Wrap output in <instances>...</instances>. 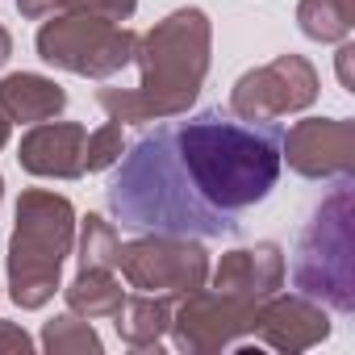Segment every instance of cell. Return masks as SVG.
Listing matches in <instances>:
<instances>
[{
    "mask_svg": "<svg viewBox=\"0 0 355 355\" xmlns=\"http://www.w3.org/2000/svg\"><path fill=\"white\" fill-rule=\"evenodd\" d=\"M67 109V92L46 80V76H34V71H13L0 80V113L9 121H21V125H38V121H51Z\"/></svg>",
    "mask_w": 355,
    "mask_h": 355,
    "instance_id": "obj_13",
    "label": "cell"
},
{
    "mask_svg": "<svg viewBox=\"0 0 355 355\" xmlns=\"http://www.w3.org/2000/svg\"><path fill=\"white\" fill-rule=\"evenodd\" d=\"M280 142L284 125L247 121L222 105L163 117L117 159L105 189L109 214L134 234H234L280 180Z\"/></svg>",
    "mask_w": 355,
    "mask_h": 355,
    "instance_id": "obj_1",
    "label": "cell"
},
{
    "mask_svg": "<svg viewBox=\"0 0 355 355\" xmlns=\"http://www.w3.org/2000/svg\"><path fill=\"white\" fill-rule=\"evenodd\" d=\"M138 34L121 21L92 17V13H59L46 17L38 30V59L63 67L71 76L109 80L134 59Z\"/></svg>",
    "mask_w": 355,
    "mask_h": 355,
    "instance_id": "obj_5",
    "label": "cell"
},
{
    "mask_svg": "<svg viewBox=\"0 0 355 355\" xmlns=\"http://www.w3.org/2000/svg\"><path fill=\"white\" fill-rule=\"evenodd\" d=\"M76 243V209L51 189H26L9 239V297L21 309H42L59 293L63 259Z\"/></svg>",
    "mask_w": 355,
    "mask_h": 355,
    "instance_id": "obj_3",
    "label": "cell"
},
{
    "mask_svg": "<svg viewBox=\"0 0 355 355\" xmlns=\"http://www.w3.org/2000/svg\"><path fill=\"white\" fill-rule=\"evenodd\" d=\"M42 347H46L51 355H101V334L88 326V318L63 313V318L46 322Z\"/></svg>",
    "mask_w": 355,
    "mask_h": 355,
    "instance_id": "obj_18",
    "label": "cell"
},
{
    "mask_svg": "<svg viewBox=\"0 0 355 355\" xmlns=\"http://www.w3.org/2000/svg\"><path fill=\"white\" fill-rule=\"evenodd\" d=\"M9 55H13V38H9V30L0 26V67L9 63Z\"/></svg>",
    "mask_w": 355,
    "mask_h": 355,
    "instance_id": "obj_23",
    "label": "cell"
},
{
    "mask_svg": "<svg viewBox=\"0 0 355 355\" xmlns=\"http://www.w3.org/2000/svg\"><path fill=\"white\" fill-rule=\"evenodd\" d=\"M351 55H355V46H343V51H338V80H343L347 92H355V80H351Z\"/></svg>",
    "mask_w": 355,
    "mask_h": 355,
    "instance_id": "obj_22",
    "label": "cell"
},
{
    "mask_svg": "<svg viewBox=\"0 0 355 355\" xmlns=\"http://www.w3.org/2000/svg\"><path fill=\"white\" fill-rule=\"evenodd\" d=\"M0 351H34V338L13 322H0Z\"/></svg>",
    "mask_w": 355,
    "mask_h": 355,
    "instance_id": "obj_21",
    "label": "cell"
},
{
    "mask_svg": "<svg viewBox=\"0 0 355 355\" xmlns=\"http://www.w3.org/2000/svg\"><path fill=\"white\" fill-rule=\"evenodd\" d=\"M67 297V309L76 318H88V322H101V318H113L125 301V288L121 280L113 276V268H80V276L63 288Z\"/></svg>",
    "mask_w": 355,
    "mask_h": 355,
    "instance_id": "obj_15",
    "label": "cell"
},
{
    "mask_svg": "<svg viewBox=\"0 0 355 355\" xmlns=\"http://www.w3.org/2000/svg\"><path fill=\"white\" fill-rule=\"evenodd\" d=\"M318 101V71L301 55H276L272 63L247 71L230 92V113L247 121H276L301 113Z\"/></svg>",
    "mask_w": 355,
    "mask_h": 355,
    "instance_id": "obj_7",
    "label": "cell"
},
{
    "mask_svg": "<svg viewBox=\"0 0 355 355\" xmlns=\"http://www.w3.org/2000/svg\"><path fill=\"white\" fill-rule=\"evenodd\" d=\"M297 293L330 305L334 313L355 309V239H351V175L334 180V193L313 209L297 239L293 259Z\"/></svg>",
    "mask_w": 355,
    "mask_h": 355,
    "instance_id": "obj_4",
    "label": "cell"
},
{
    "mask_svg": "<svg viewBox=\"0 0 355 355\" xmlns=\"http://www.w3.org/2000/svg\"><path fill=\"white\" fill-rule=\"evenodd\" d=\"M113 326H117V338L134 351H159L167 326H171V297H159V293H125L121 309L113 313Z\"/></svg>",
    "mask_w": 355,
    "mask_h": 355,
    "instance_id": "obj_14",
    "label": "cell"
},
{
    "mask_svg": "<svg viewBox=\"0 0 355 355\" xmlns=\"http://www.w3.org/2000/svg\"><path fill=\"white\" fill-rule=\"evenodd\" d=\"M0 201H5V175H0Z\"/></svg>",
    "mask_w": 355,
    "mask_h": 355,
    "instance_id": "obj_25",
    "label": "cell"
},
{
    "mask_svg": "<svg viewBox=\"0 0 355 355\" xmlns=\"http://www.w3.org/2000/svg\"><path fill=\"white\" fill-rule=\"evenodd\" d=\"M209 46L214 26L201 9H175L171 17L155 21L134 46L138 59V88H101L96 105L113 121H163L189 113L205 76H209Z\"/></svg>",
    "mask_w": 355,
    "mask_h": 355,
    "instance_id": "obj_2",
    "label": "cell"
},
{
    "mask_svg": "<svg viewBox=\"0 0 355 355\" xmlns=\"http://www.w3.org/2000/svg\"><path fill=\"white\" fill-rule=\"evenodd\" d=\"M214 288L243 297V301H268L272 293L284 288V255L276 243H255V247H239L230 255H222L218 272H214Z\"/></svg>",
    "mask_w": 355,
    "mask_h": 355,
    "instance_id": "obj_12",
    "label": "cell"
},
{
    "mask_svg": "<svg viewBox=\"0 0 355 355\" xmlns=\"http://www.w3.org/2000/svg\"><path fill=\"white\" fill-rule=\"evenodd\" d=\"M138 9V0H17V13L26 21H46L59 13H92V17H109V21H130Z\"/></svg>",
    "mask_w": 355,
    "mask_h": 355,
    "instance_id": "obj_17",
    "label": "cell"
},
{
    "mask_svg": "<svg viewBox=\"0 0 355 355\" xmlns=\"http://www.w3.org/2000/svg\"><path fill=\"white\" fill-rule=\"evenodd\" d=\"M121 159V121H105L96 134L84 138V171H105Z\"/></svg>",
    "mask_w": 355,
    "mask_h": 355,
    "instance_id": "obj_20",
    "label": "cell"
},
{
    "mask_svg": "<svg viewBox=\"0 0 355 355\" xmlns=\"http://www.w3.org/2000/svg\"><path fill=\"white\" fill-rule=\"evenodd\" d=\"M113 268L134 293L189 297L209 280V251L197 239L180 234H146L134 243H117Z\"/></svg>",
    "mask_w": 355,
    "mask_h": 355,
    "instance_id": "obj_6",
    "label": "cell"
},
{
    "mask_svg": "<svg viewBox=\"0 0 355 355\" xmlns=\"http://www.w3.org/2000/svg\"><path fill=\"white\" fill-rule=\"evenodd\" d=\"M255 334H259L268 347L297 355V351L318 347V343L330 334V318H326V309H322L313 297H305V293H293V297H288V293H272L268 301H259Z\"/></svg>",
    "mask_w": 355,
    "mask_h": 355,
    "instance_id": "obj_10",
    "label": "cell"
},
{
    "mask_svg": "<svg viewBox=\"0 0 355 355\" xmlns=\"http://www.w3.org/2000/svg\"><path fill=\"white\" fill-rule=\"evenodd\" d=\"M117 226L88 214L84 218V230H80V268H113L117 259Z\"/></svg>",
    "mask_w": 355,
    "mask_h": 355,
    "instance_id": "obj_19",
    "label": "cell"
},
{
    "mask_svg": "<svg viewBox=\"0 0 355 355\" xmlns=\"http://www.w3.org/2000/svg\"><path fill=\"white\" fill-rule=\"evenodd\" d=\"M297 26L313 42H347L355 26V0H301Z\"/></svg>",
    "mask_w": 355,
    "mask_h": 355,
    "instance_id": "obj_16",
    "label": "cell"
},
{
    "mask_svg": "<svg viewBox=\"0 0 355 355\" xmlns=\"http://www.w3.org/2000/svg\"><path fill=\"white\" fill-rule=\"evenodd\" d=\"M255 301L218 293V288H197L180 301V309H171V338L180 351H226L243 334H255Z\"/></svg>",
    "mask_w": 355,
    "mask_h": 355,
    "instance_id": "obj_8",
    "label": "cell"
},
{
    "mask_svg": "<svg viewBox=\"0 0 355 355\" xmlns=\"http://www.w3.org/2000/svg\"><path fill=\"white\" fill-rule=\"evenodd\" d=\"M84 138L88 130L80 121H38L21 138L17 163L42 180H76L84 175Z\"/></svg>",
    "mask_w": 355,
    "mask_h": 355,
    "instance_id": "obj_11",
    "label": "cell"
},
{
    "mask_svg": "<svg viewBox=\"0 0 355 355\" xmlns=\"http://www.w3.org/2000/svg\"><path fill=\"white\" fill-rule=\"evenodd\" d=\"M9 125H13V121H9L5 113H0V150H5V146H9Z\"/></svg>",
    "mask_w": 355,
    "mask_h": 355,
    "instance_id": "obj_24",
    "label": "cell"
},
{
    "mask_svg": "<svg viewBox=\"0 0 355 355\" xmlns=\"http://www.w3.org/2000/svg\"><path fill=\"white\" fill-rule=\"evenodd\" d=\"M280 163L305 180H347L355 167V121L347 117H305L280 142Z\"/></svg>",
    "mask_w": 355,
    "mask_h": 355,
    "instance_id": "obj_9",
    "label": "cell"
}]
</instances>
